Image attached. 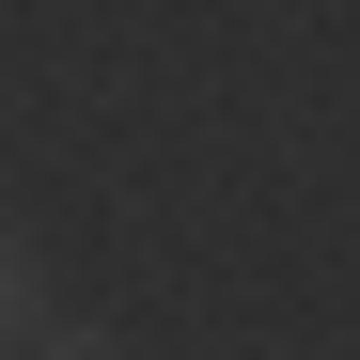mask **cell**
I'll return each mask as SVG.
<instances>
[{
	"mask_svg": "<svg viewBox=\"0 0 360 360\" xmlns=\"http://www.w3.org/2000/svg\"><path fill=\"white\" fill-rule=\"evenodd\" d=\"M47 329V251H32V235H0V360H16Z\"/></svg>",
	"mask_w": 360,
	"mask_h": 360,
	"instance_id": "obj_1",
	"label": "cell"
},
{
	"mask_svg": "<svg viewBox=\"0 0 360 360\" xmlns=\"http://www.w3.org/2000/svg\"><path fill=\"white\" fill-rule=\"evenodd\" d=\"M16 360H126V345H110V329H63V314H47V329H32Z\"/></svg>",
	"mask_w": 360,
	"mask_h": 360,
	"instance_id": "obj_2",
	"label": "cell"
}]
</instances>
